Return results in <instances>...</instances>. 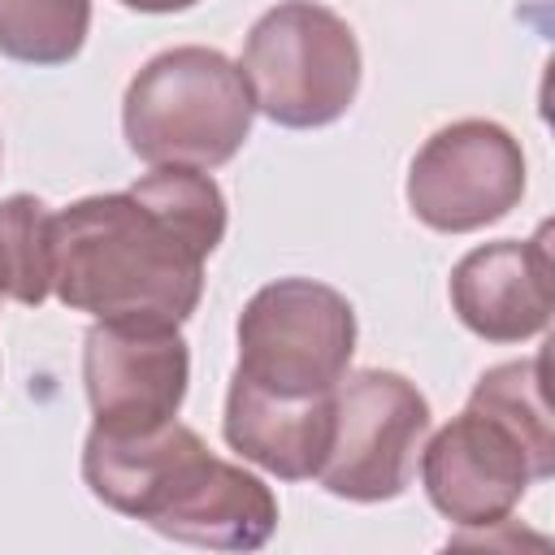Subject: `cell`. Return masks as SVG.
I'll list each match as a JSON object with an SVG mask.
<instances>
[{
	"mask_svg": "<svg viewBox=\"0 0 555 555\" xmlns=\"http://www.w3.org/2000/svg\"><path fill=\"white\" fill-rule=\"evenodd\" d=\"M525 195L520 143L481 117H464L425 139L408 169V208L442 234L503 221Z\"/></svg>",
	"mask_w": 555,
	"mask_h": 555,
	"instance_id": "52a82bcc",
	"label": "cell"
},
{
	"mask_svg": "<svg viewBox=\"0 0 555 555\" xmlns=\"http://www.w3.org/2000/svg\"><path fill=\"white\" fill-rule=\"evenodd\" d=\"M52 295V212L35 195L0 199V299L39 308Z\"/></svg>",
	"mask_w": 555,
	"mask_h": 555,
	"instance_id": "7c38bea8",
	"label": "cell"
},
{
	"mask_svg": "<svg viewBox=\"0 0 555 555\" xmlns=\"http://www.w3.org/2000/svg\"><path fill=\"white\" fill-rule=\"evenodd\" d=\"M91 30V0H0V52L22 65H65Z\"/></svg>",
	"mask_w": 555,
	"mask_h": 555,
	"instance_id": "4fadbf2b",
	"label": "cell"
},
{
	"mask_svg": "<svg viewBox=\"0 0 555 555\" xmlns=\"http://www.w3.org/2000/svg\"><path fill=\"white\" fill-rule=\"evenodd\" d=\"M225 238V195L199 169L160 165L130 191L52 212V291L95 321L182 325L204 295V260Z\"/></svg>",
	"mask_w": 555,
	"mask_h": 555,
	"instance_id": "6da1fadb",
	"label": "cell"
},
{
	"mask_svg": "<svg viewBox=\"0 0 555 555\" xmlns=\"http://www.w3.org/2000/svg\"><path fill=\"white\" fill-rule=\"evenodd\" d=\"M238 69L256 113L286 130H317L356 104L360 43L334 9L282 0L247 30Z\"/></svg>",
	"mask_w": 555,
	"mask_h": 555,
	"instance_id": "277c9868",
	"label": "cell"
},
{
	"mask_svg": "<svg viewBox=\"0 0 555 555\" xmlns=\"http://www.w3.org/2000/svg\"><path fill=\"white\" fill-rule=\"evenodd\" d=\"M221 434H225L230 451H238L247 464L282 477V481H308V477H317V468L330 451L334 390L286 399V395H269L243 377H230Z\"/></svg>",
	"mask_w": 555,
	"mask_h": 555,
	"instance_id": "8fae6325",
	"label": "cell"
},
{
	"mask_svg": "<svg viewBox=\"0 0 555 555\" xmlns=\"http://www.w3.org/2000/svg\"><path fill=\"white\" fill-rule=\"evenodd\" d=\"M126 9H139V13H182V9H191V4H199V0H121Z\"/></svg>",
	"mask_w": 555,
	"mask_h": 555,
	"instance_id": "9a60e30c",
	"label": "cell"
},
{
	"mask_svg": "<svg viewBox=\"0 0 555 555\" xmlns=\"http://www.w3.org/2000/svg\"><path fill=\"white\" fill-rule=\"evenodd\" d=\"M251 91L243 69L217 48H169L152 56L126 87V147L152 169H217L251 134Z\"/></svg>",
	"mask_w": 555,
	"mask_h": 555,
	"instance_id": "3957f363",
	"label": "cell"
},
{
	"mask_svg": "<svg viewBox=\"0 0 555 555\" xmlns=\"http://www.w3.org/2000/svg\"><path fill=\"white\" fill-rule=\"evenodd\" d=\"M542 369H546V351H538L529 360L494 364L477 377L468 403L499 416L507 429H516L525 438V447L546 468H555V429H551V408H546V390H542Z\"/></svg>",
	"mask_w": 555,
	"mask_h": 555,
	"instance_id": "5bb4252c",
	"label": "cell"
},
{
	"mask_svg": "<svg viewBox=\"0 0 555 555\" xmlns=\"http://www.w3.org/2000/svg\"><path fill=\"white\" fill-rule=\"evenodd\" d=\"M551 473L555 468H546L516 429L473 403L442 425L429 447H421V486L429 503L460 529L507 520L525 490Z\"/></svg>",
	"mask_w": 555,
	"mask_h": 555,
	"instance_id": "9c48e42d",
	"label": "cell"
},
{
	"mask_svg": "<svg viewBox=\"0 0 555 555\" xmlns=\"http://www.w3.org/2000/svg\"><path fill=\"white\" fill-rule=\"evenodd\" d=\"M191 351L178 325L95 321L82 338V386L100 434L139 438L169 421L186 399Z\"/></svg>",
	"mask_w": 555,
	"mask_h": 555,
	"instance_id": "ba28073f",
	"label": "cell"
},
{
	"mask_svg": "<svg viewBox=\"0 0 555 555\" xmlns=\"http://www.w3.org/2000/svg\"><path fill=\"white\" fill-rule=\"evenodd\" d=\"M429 434L425 395L390 369L343 373L334 386V434L317 481L351 503L399 499Z\"/></svg>",
	"mask_w": 555,
	"mask_h": 555,
	"instance_id": "8992f818",
	"label": "cell"
},
{
	"mask_svg": "<svg viewBox=\"0 0 555 555\" xmlns=\"http://www.w3.org/2000/svg\"><path fill=\"white\" fill-rule=\"evenodd\" d=\"M356 351V308L325 282L278 278L260 286L238 312V369L234 377L304 399L343 382Z\"/></svg>",
	"mask_w": 555,
	"mask_h": 555,
	"instance_id": "5b68a950",
	"label": "cell"
},
{
	"mask_svg": "<svg viewBox=\"0 0 555 555\" xmlns=\"http://www.w3.org/2000/svg\"><path fill=\"white\" fill-rule=\"evenodd\" d=\"M82 481L104 507L191 546L256 551L278 529L273 490L247 468L212 455L208 442L178 421L139 438L91 429Z\"/></svg>",
	"mask_w": 555,
	"mask_h": 555,
	"instance_id": "7a4b0ae2",
	"label": "cell"
},
{
	"mask_svg": "<svg viewBox=\"0 0 555 555\" xmlns=\"http://www.w3.org/2000/svg\"><path fill=\"white\" fill-rule=\"evenodd\" d=\"M451 308L486 343H525L551 321V225L499 238L451 269Z\"/></svg>",
	"mask_w": 555,
	"mask_h": 555,
	"instance_id": "30bf717a",
	"label": "cell"
}]
</instances>
